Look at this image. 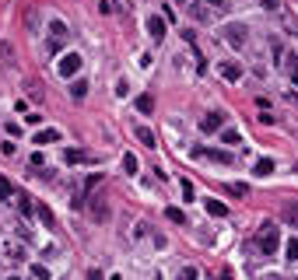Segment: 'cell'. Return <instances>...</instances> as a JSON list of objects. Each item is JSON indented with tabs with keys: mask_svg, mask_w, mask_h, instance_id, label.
Here are the masks:
<instances>
[{
	"mask_svg": "<svg viewBox=\"0 0 298 280\" xmlns=\"http://www.w3.org/2000/svg\"><path fill=\"white\" fill-rule=\"evenodd\" d=\"M63 161H67V165H85V161H91V154L81 151V147H67V151H63Z\"/></svg>",
	"mask_w": 298,
	"mask_h": 280,
	"instance_id": "cell-8",
	"label": "cell"
},
{
	"mask_svg": "<svg viewBox=\"0 0 298 280\" xmlns=\"http://www.w3.org/2000/svg\"><path fill=\"white\" fill-rule=\"evenodd\" d=\"M88 95V81H85V77H78V81H70V98L74 102H81Z\"/></svg>",
	"mask_w": 298,
	"mask_h": 280,
	"instance_id": "cell-13",
	"label": "cell"
},
{
	"mask_svg": "<svg viewBox=\"0 0 298 280\" xmlns=\"http://www.w3.org/2000/svg\"><path fill=\"white\" fill-rule=\"evenodd\" d=\"M242 137H239V130H225L221 126V144H239Z\"/></svg>",
	"mask_w": 298,
	"mask_h": 280,
	"instance_id": "cell-21",
	"label": "cell"
},
{
	"mask_svg": "<svg viewBox=\"0 0 298 280\" xmlns=\"http://www.w3.org/2000/svg\"><path fill=\"white\" fill-rule=\"evenodd\" d=\"M123 168H127L130 175H137V158H133V154H123Z\"/></svg>",
	"mask_w": 298,
	"mask_h": 280,
	"instance_id": "cell-22",
	"label": "cell"
},
{
	"mask_svg": "<svg viewBox=\"0 0 298 280\" xmlns=\"http://www.w3.org/2000/svg\"><path fill=\"white\" fill-rule=\"evenodd\" d=\"M256 245H259V252H263V256H277V249H281V231H277L274 224H263V231H259V238H256Z\"/></svg>",
	"mask_w": 298,
	"mask_h": 280,
	"instance_id": "cell-1",
	"label": "cell"
},
{
	"mask_svg": "<svg viewBox=\"0 0 298 280\" xmlns=\"http://www.w3.org/2000/svg\"><path fill=\"white\" fill-rule=\"evenodd\" d=\"M53 140L60 144V130H56V126H53V130H39V133L32 137V144H53Z\"/></svg>",
	"mask_w": 298,
	"mask_h": 280,
	"instance_id": "cell-11",
	"label": "cell"
},
{
	"mask_svg": "<svg viewBox=\"0 0 298 280\" xmlns=\"http://www.w3.org/2000/svg\"><path fill=\"white\" fill-rule=\"evenodd\" d=\"M204 207H207L211 217H228V207L221 203V200H204Z\"/></svg>",
	"mask_w": 298,
	"mask_h": 280,
	"instance_id": "cell-12",
	"label": "cell"
},
{
	"mask_svg": "<svg viewBox=\"0 0 298 280\" xmlns=\"http://www.w3.org/2000/svg\"><path fill=\"white\" fill-rule=\"evenodd\" d=\"M221 77H225V81H242V67L235 63V60H225V63H221Z\"/></svg>",
	"mask_w": 298,
	"mask_h": 280,
	"instance_id": "cell-10",
	"label": "cell"
},
{
	"mask_svg": "<svg viewBox=\"0 0 298 280\" xmlns=\"http://www.w3.org/2000/svg\"><path fill=\"white\" fill-rule=\"evenodd\" d=\"M179 4H190V0H179Z\"/></svg>",
	"mask_w": 298,
	"mask_h": 280,
	"instance_id": "cell-29",
	"label": "cell"
},
{
	"mask_svg": "<svg viewBox=\"0 0 298 280\" xmlns=\"http://www.w3.org/2000/svg\"><path fill=\"white\" fill-rule=\"evenodd\" d=\"M295 102H298V95H295Z\"/></svg>",
	"mask_w": 298,
	"mask_h": 280,
	"instance_id": "cell-30",
	"label": "cell"
},
{
	"mask_svg": "<svg viewBox=\"0 0 298 280\" xmlns=\"http://www.w3.org/2000/svg\"><path fill=\"white\" fill-rule=\"evenodd\" d=\"M182 200H197V193H193V182H190V179L182 182Z\"/></svg>",
	"mask_w": 298,
	"mask_h": 280,
	"instance_id": "cell-25",
	"label": "cell"
},
{
	"mask_svg": "<svg viewBox=\"0 0 298 280\" xmlns=\"http://www.w3.org/2000/svg\"><path fill=\"white\" fill-rule=\"evenodd\" d=\"M284 252H288V259H291V263H298V238H291Z\"/></svg>",
	"mask_w": 298,
	"mask_h": 280,
	"instance_id": "cell-24",
	"label": "cell"
},
{
	"mask_svg": "<svg viewBox=\"0 0 298 280\" xmlns=\"http://www.w3.org/2000/svg\"><path fill=\"white\" fill-rule=\"evenodd\" d=\"M263 7H267V11H277V7H281V0H263Z\"/></svg>",
	"mask_w": 298,
	"mask_h": 280,
	"instance_id": "cell-27",
	"label": "cell"
},
{
	"mask_svg": "<svg viewBox=\"0 0 298 280\" xmlns=\"http://www.w3.org/2000/svg\"><path fill=\"white\" fill-rule=\"evenodd\" d=\"M165 217H169L172 224H186V214H182L179 207H169V210H165Z\"/></svg>",
	"mask_w": 298,
	"mask_h": 280,
	"instance_id": "cell-20",
	"label": "cell"
},
{
	"mask_svg": "<svg viewBox=\"0 0 298 280\" xmlns=\"http://www.w3.org/2000/svg\"><path fill=\"white\" fill-rule=\"evenodd\" d=\"M221 39H225L232 49H242V46L249 42V35H246V25H242V21H228L225 28H221Z\"/></svg>",
	"mask_w": 298,
	"mask_h": 280,
	"instance_id": "cell-2",
	"label": "cell"
},
{
	"mask_svg": "<svg viewBox=\"0 0 298 280\" xmlns=\"http://www.w3.org/2000/svg\"><path fill=\"white\" fill-rule=\"evenodd\" d=\"M28 273H32V277H43V280L49 277V270H46V266H28Z\"/></svg>",
	"mask_w": 298,
	"mask_h": 280,
	"instance_id": "cell-26",
	"label": "cell"
},
{
	"mask_svg": "<svg viewBox=\"0 0 298 280\" xmlns=\"http://www.w3.org/2000/svg\"><path fill=\"white\" fill-rule=\"evenodd\" d=\"M18 207H21V214H25V217H32V214H35V203H32L28 196H21V203H18Z\"/></svg>",
	"mask_w": 298,
	"mask_h": 280,
	"instance_id": "cell-23",
	"label": "cell"
},
{
	"mask_svg": "<svg viewBox=\"0 0 298 280\" xmlns=\"http://www.w3.org/2000/svg\"><path fill=\"white\" fill-rule=\"evenodd\" d=\"M147 35H151V42H162L165 39V18H147Z\"/></svg>",
	"mask_w": 298,
	"mask_h": 280,
	"instance_id": "cell-7",
	"label": "cell"
},
{
	"mask_svg": "<svg viewBox=\"0 0 298 280\" xmlns=\"http://www.w3.org/2000/svg\"><path fill=\"white\" fill-rule=\"evenodd\" d=\"M14 196V182L7 175H0V200H11Z\"/></svg>",
	"mask_w": 298,
	"mask_h": 280,
	"instance_id": "cell-18",
	"label": "cell"
},
{
	"mask_svg": "<svg viewBox=\"0 0 298 280\" xmlns=\"http://www.w3.org/2000/svg\"><path fill=\"white\" fill-rule=\"evenodd\" d=\"M85 67V56H78V53H67L60 63H56V74L60 77H78V70Z\"/></svg>",
	"mask_w": 298,
	"mask_h": 280,
	"instance_id": "cell-3",
	"label": "cell"
},
{
	"mask_svg": "<svg viewBox=\"0 0 298 280\" xmlns=\"http://www.w3.org/2000/svg\"><path fill=\"white\" fill-rule=\"evenodd\" d=\"M211 158V161H217V165H232V154L228 151H221V147H197L193 151V158Z\"/></svg>",
	"mask_w": 298,
	"mask_h": 280,
	"instance_id": "cell-5",
	"label": "cell"
},
{
	"mask_svg": "<svg viewBox=\"0 0 298 280\" xmlns=\"http://www.w3.org/2000/svg\"><path fill=\"white\" fill-rule=\"evenodd\" d=\"M274 172V161H270V158H259V161L253 165V175H270Z\"/></svg>",
	"mask_w": 298,
	"mask_h": 280,
	"instance_id": "cell-17",
	"label": "cell"
},
{
	"mask_svg": "<svg viewBox=\"0 0 298 280\" xmlns=\"http://www.w3.org/2000/svg\"><path fill=\"white\" fill-rule=\"evenodd\" d=\"M225 193H228V196H246V193H249V186H246V182H228V186H225Z\"/></svg>",
	"mask_w": 298,
	"mask_h": 280,
	"instance_id": "cell-19",
	"label": "cell"
},
{
	"mask_svg": "<svg viewBox=\"0 0 298 280\" xmlns=\"http://www.w3.org/2000/svg\"><path fill=\"white\" fill-rule=\"evenodd\" d=\"M281 221L291 224V228H298V200H288V203L281 207Z\"/></svg>",
	"mask_w": 298,
	"mask_h": 280,
	"instance_id": "cell-9",
	"label": "cell"
},
{
	"mask_svg": "<svg viewBox=\"0 0 298 280\" xmlns=\"http://www.w3.org/2000/svg\"><path fill=\"white\" fill-rule=\"evenodd\" d=\"M133 137H137V140H140L144 147H155V133L147 130V126H137V130H133Z\"/></svg>",
	"mask_w": 298,
	"mask_h": 280,
	"instance_id": "cell-16",
	"label": "cell"
},
{
	"mask_svg": "<svg viewBox=\"0 0 298 280\" xmlns=\"http://www.w3.org/2000/svg\"><path fill=\"white\" fill-rule=\"evenodd\" d=\"M133 105H137V112H140V116H151V109H155V98H151V95H140Z\"/></svg>",
	"mask_w": 298,
	"mask_h": 280,
	"instance_id": "cell-15",
	"label": "cell"
},
{
	"mask_svg": "<svg viewBox=\"0 0 298 280\" xmlns=\"http://www.w3.org/2000/svg\"><path fill=\"white\" fill-rule=\"evenodd\" d=\"M35 214H39V221H43L46 228H56V214H53L46 203H39V207H35Z\"/></svg>",
	"mask_w": 298,
	"mask_h": 280,
	"instance_id": "cell-14",
	"label": "cell"
},
{
	"mask_svg": "<svg viewBox=\"0 0 298 280\" xmlns=\"http://www.w3.org/2000/svg\"><path fill=\"white\" fill-rule=\"evenodd\" d=\"M88 210L95 221H109L113 217V207H109V196H88Z\"/></svg>",
	"mask_w": 298,
	"mask_h": 280,
	"instance_id": "cell-4",
	"label": "cell"
},
{
	"mask_svg": "<svg viewBox=\"0 0 298 280\" xmlns=\"http://www.w3.org/2000/svg\"><path fill=\"white\" fill-rule=\"evenodd\" d=\"M211 4H214V7H221V4H225V0H211Z\"/></svg>",
	"mask_w": 298,
	"mask_h": 280,
	"instance_id": "cell-28",
	"label": "cell"
},
{
	"mask_svg": "<svg viewBox=\"0 0 298 280\" xmlns=\"http://www.w3.org/2000/svg\"><path fill=\"white\" fill-rule=\"evenodd\" d=\"M221 126H225V112H207V116L200 119V130H204V133H217Z\"/></svg>",
	"mask_w": 298,
	"mask_h": 280,
	"instance_id": "cell-6",
	"label": "cell"
}]
</instances>
